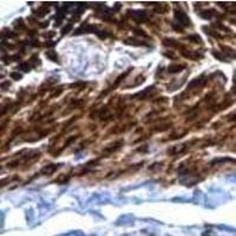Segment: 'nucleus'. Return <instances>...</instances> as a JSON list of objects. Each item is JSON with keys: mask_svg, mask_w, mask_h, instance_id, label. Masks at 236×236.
Returning a JSON list of instances; mask_svg holds the SVG:
<instances>
[{"mask_svg": "<svg viewBox=\"0 0 236 236\" xmlns=\"http://www.w3.org/2000/svg\"><path fill=\"white\" fill-rule=\"evenodd\" d=\"M46 57H47L50 60L54 62V63L58 62V56H57V52H54V51H49V52H46Z\"/></svg>", "mask_w": 236, "mask_h": 236, "instance_id": "nucleus-14", "label": "nucleus"}, {"mask_svg": "<svg viewBox=\"0 0 236 236\" xmlns=\"http://www.w3.org/2000/svg\"><path fill=\"white\" fill-rule=\"evenodd\" d=\"M6 86H10V82H6V83H2V84H1V87H2L4 91H6V90H5Z\"/></svg>", "mask_w": 236, "mask_h": 236, "instance_id": "nucleus-31", "label": "nucleus"}, {"mask_svg": "<svg viewBox=\"0 0 236 236\" xmlns=\"http://www.w3.org/2000/svg\"><path fill=\"white\" fill-rule=\"evenodd\" d=\"M175 18L176 20L179 23V26H184V27H189L191 26V21L189 19V17L181 10H175Z\"/></svg>", "mask_w": 236, "mask_h": 236, "instance_id": "nucleus-1", "label": "nucleus"}, {"mask_svg": "<svg viewBox=\"0 0 236 236\" xmlns=\"http://www.w3.org/2000/svg\"><path fill=\"white\" fill-rule=\"evenodd\" d=\"M214 56H215V57H216L217 59L222 60V62H223V60H226V57H223V56H222L221 53H216V52H214Z\"/></svg>", "mask_w": 236, "mask_h": 236, "instance_id": "nucleus-26", "label": "nucleus"}, {"mask_svg": "<svg viewBox=\"0 0 236 236\" xmlns=\"http://www.w3.org/2000/svg\"><path fill=\"white\" fill-rule=\"evenodd\" d=\"M19 160H17V161H13V162H8V164H7V167L8 168H15V167H18L19 165Z\"/></svg>", "mask_w": 236, "mask_h": 236, "instance_id": "nucleus-24", "label": "nucleus"}, {"mask_svg": "<svg viewBox=\"0 0 236 236\" xmlns=\"http://www.w3.org/2000/svg\"><path fill=\"white\" fill-rule=\"evenodd\" d=\"M182 54L185 58H189V59H193V60H197V59L202 58V54L199 51H187V50H183Z\"/></svg>", "mask_w": 236, "mask_h": 236, "instance_id": "nucleus-8", "label": "nucleus"}, {"mask_svg": "<svg viewBox=\"0 0 236 236\" xmlns=\"http://www.w3.org/2000/svg\"><path fill=\"white\" fill-rule=\"evenodd\" d=\"M11 78L14 79V80H19V79L21 78V74L18 73V72H12V73H11Z\"/></svg>", "mask_w": 236, "mask_h": 236, "instance_id": "nucleus-23", "label": "nucleus"}, {"mask_svg": "<svg viewBox=\"0 0 236 236\" xmlns=\"http://www.w3.org/2000/svg\"><path fill=\"white\" fill-rule=\"evenodd\" d=\"M73 140H76V136H71L70 138H68V140H66V142L64 143V145H63V149H64V148H66V146H68Z\"/></svg>", "mask_w": 236, "mask_h": 236, "instance_id": "nucleus-22", "label": "nucleus"}, {"mask_svg": "<svg viewBox=\"0 0 236 236\" xmlns=\"http://www.w3.org/2000/svg\"><path fill=\"white\" fill-rule=\"evenodd\" d=\"M129 72H130V70H128V71H125L124 73H122V74H121V76H119V77H118L117 79H116V82H115V84L112 85V87H111L110 90H112V89H115V87H117V86L119 85V83H121V82H122V80H123V79H124V78H125V77H126V76L129 74ZM110 90H109V91H110Z\"/></svg>", "mask_w": 236, "mask_h": 236, "instance_id": "nucleus-12", "label": "nucleus"}, {"mask_svg": "<svg viewBox=\"0 0 236 236\" xmlns=\"http://www.w3.org/2000/svg\"><path fill=\"white\" fill-rule=\"evenodd\" d=\"M204 77H200V78H195L194 80H191V83L188 85V91H191V90H197L199 87H201L204 85L205 80Z\"/></svg>", "mask_w": 236, "mask_h": 236, "instance_id": "nucleus-5", "label": "nucleus"}, {"mask_svg": "<svg viewBox=\"0 0 236 236\" xmlns=\"http://www.w3.org/2000/svg\"><path fill=\"white\" fill-rule=\"evenodd\" d=\"M14 27L15 29H18V30H25V24L23 23V20L21 19H19V20H17L15 23H14Z\"/></svg>", "mask_w": 236, "mask_h": 236, "instance_id": "nucleus-18", "label": "nucleus"}, {"mask_svg": "<svg viewBox=\"0 0 236 236\" xmlns=\"http://www.w3.org/2000/svg\"><path fill=\"white\" fill-rule=\"evenodd\" d=\"M172 27H174L176 31H182V27H181V26H177L176 24H172Z\"/></svg>", "mask_w": 236, "mask_h": 236, "instance_id": "nucleus-32", "label": "nucleus"}, {"mask_svg": "<svg viewBox=\"0 0 236 236\" xmlns=\"http://www.w3.org/2000/svg\"><path fill=\"white\" fill-rule=\"evenodd\" d=\"M128 13L137 23H145V21H148V17H146L145 12H142V11H128Z\"/></svg>", "mask_w": 236, "mask_h": 236, "instance_id": "nucleus-4", "label": "nucleus"}, {"mask_svg": "<svg viewBox=\"0 0 236 236\" xmlns=\"http://www.w3.org/2000/svg\"><path fill=\"white\" fill-rule=\"evenodd\" d=\"M187 144H179V145H175V146H171L168 149V154L170 155H178V154H183L185 150H187Z\"/></svg>", "mask_w": 236, "mask_h": 236, "instance_id": "nucleus-6", "label": "nucleus"}, {"mask_svg": "<svg viewBox=\"0 0 236 236\" xmlns=\"http://www.w3.org/2000/svg\"><path fill=\"white\" fill-rule=\"evenodd\" d=\"M210 13H214V11H203V12H201V17L205 18V19H210L211 18Z\"/></svg>", "mask_w": 236, "mask_h": 236, "instance_id": "nucleus-21", "label": "nucleus"}, {"mask_svg": "<svg viewBox=\"0 0 236 236\" xmlns=\"http://www.w3.org/2000/svg\"><path fill=\"white\" fill-rule=\"evenodd\" d=\"M163 44H164V46L175 47V49H179V47H182V46L179 45V43H178L177 40L172 39V38H165V39L163 40Z\"/></svg>", "mask_w": 236, "mask_h": 236, "instance_id": "nucleus-10", "label": "nucleus"}, {"mask_svg": "<svg viewBox=\"0 0 236 236\" xmlns=\"http://www.w3.org/2000/svg\"><path fill=\"white\" fill-rule=\"evenodd\" d=\"M157 93V90L155 89V86H150V87H146L145 90H143V91H140V92H138V93H136L135 96H134V98L136 99H148V98H150V97H152L154 95H156Z\"/></svg>", "mask_w": 236, "mask_h": 236, "instance_id": "nucleus-2", "label": "nucleus"}, {"mask_svg": "<svg viewBox=\"0 0 236 236\" xmlns=\"http://www.w3.org/2000/svg\"><path fill=\"white\" fill-rule=\"evenodd\" d=\"M59 168V164H50V165H46L40 170V174L41 175H52L54 171H57V169Z\"/></svg>", "mask_w": 236, "mask_h": 236, "instance_id": "nucleus-9", "label": "nucleus"}, {"mask_svg": "<svg viewBox=\"0 0 236 236\" xmlns=\"http://www.w3.org/2000/svg\"><path fill=\"white\" fill-rule=\"evenodd\" d=\"M68 178H70V176H66V175H62L59 178H57L56 179V182H58V183H65V182H68Z\"/></svg>", "mask_w": 236, "mask_h": 236, "instance_id": "nucleus-20", "label": "nucleus"}, {"mask_svg": "<svg viewBox=\"0 0 236 236\" xmlns=\"http://www.w3.org/2000/svg\"><path fill=\"white\" fill-rule=\"evenodd\" d=\"M155 11L158 13H164L168 11V6L165 4H157V6L155 7Z\"/></svg>", "mask_w": 236, "mask_h": 236, "instance_id": "nucleus-15", "label": "nucleus"}, {"mask_svg": "<svg viewBox=\"0 0 236 236\" xmlns=\"http://www.w3.org/2000/svg\"><path fill=\"white\" fill-rule=\"evenodd\" d=\"M97 31V27L91 25V24H84L82 25L77 31H76V34H80V33H91V32H96Z\"/></svg>", "mask_w": 236, "mask_h": 236, "instance_id": "nucleus-7", "label": "nucleus"}, {"mask_svg": "<svg viewBox=\"0 0 236 236\" xmlns=\"http://www.w3.org/2000/svg\"><path fill=\"white\" fill-rule=\"evenodd\" d=\"M47 12H49V7H46V6H41L35 13H37V15H39V17H44L45 14H47Z\"/></svg>", "mask_w": 236, "mask_h": 236, "instance_id": "nucleus-16", "label": "nucleus"}, {"mask_svg": "<svg viewBox=\"0 0 236 236\" xmlns=\"http://www.w3.org/2000/svg\"><path fill=\"white\" fill-rule=\"evenodd\" d=\"M185 39H187V40H189V41H191V43H195V44L201 43V38H200L197 34H190V35L185 37Z\"/></svg>", "mask_w": 236, "mask_h": 236, "instance_id": "nucleus-13", "label": "nucleus"}, {"mask_svg": "<svg viewBox=\"0 0 236 236\" xmlns=\"http://www.w3.org/2000/svg\"><path fill=\"white\" fill-rule=\"evenodd\" d=\"M135 32L137 35H142V37H144V38H148V34L145 33L143 30H139V29H135Z\"/></svg>", "mask_w": 236, "mask_h": 236, "instance_id": "nucleus-25", "label": "nucleus"}, {"mask_svg": "<svg viewBox=\"0 0 236 236\" xmlns=\"http://www.w3.org/2000/svg\"><path fill=\"white\" fill-rule=\"evenodd\" d=\"M62 92H63V90H62V89H59L58 91H53V92H52V95H51V97H57V96H59Z\"/></svg>", "mask_w": 236, "mask_h": 236, "instance_id": "nucleus-28", "label": "nucleus"}, {"mask_svg": "<svg viewBox=\"0 0 236 236\" xmlns=\"http://www.w3.org/2000/svg\"><path fill=\"white\" fill-rule=\"evenodd\" d=\"M30 64H31L30 62H29V63H27V62H25V63H21V64L19 65V68H20V70H23L24 72H29V71H30V68H31Z\"/></svg>", "mask_w": 236, "mask_h": 236, "instance_id": "nucleus-17", "label": "nucleus"}, {"mask_svg": "<svg viewBox=\"0 0 236 236\" xmlns=\"http://www.w3.org/2000/svg\"><path fill=\"white\" fill-rule=\"evenodd\" d=\"M185 68V65H182V64H170L168 66V72L169 73H177V72H181Z\"/></svg>", "mask_w": 236, "mask_h": 236, "instance_id": "nucleus-11", "label": "nucleus"}, {"mask_svg": "<svg viewBox=\"0 0 236 236\" xmlns=\"http://www.w3.org/2000/svg\"><path fill=\"white\" fill-rule=\"evenodd\" d=\"M71 27H72V25H71V24H68V27H65V29H63V31H62V33H63V34L68 33V31L71 30Z\"/></svg>", "mask_w": 236, "mask_h": 236, "instance_id": "nucleus-29", "label": "nucleus"}, {"mask_svg": "<svg viewBox=\"0 0 236 236\" xmlns=\"http://www.w3.org/2000/svg\"><path fill=\"white\" fill-rule=\"evenodd\" d=\"M83 85H85V83H84V82H79V83H74V84H72V85H71V87H79V86H83Z\"/></svg>", "mask_w": 236, "mask_h": 236, "instance_id": "nucleus-27", "label": "nucleus"}, {"mask_svg": "<svg viewBox=\"0 0 236 236\" xmlns=\"http://www.w3.org/2000/svg\"><path fill=\"white\" fill-rule=\"evenodd\" d=\"M125 43H126V44H130V45H138V46H140V45H146V44H144L143 41H137L135 39H128V40H125Z\"/></svg>", "mask_w": 236, "mask_h": 236, "instance_id": "nucleus-19", "label": "nucleus"}, {"mask_svg": "<svg viewBox=\"0 0 236 236\" xmlns=\"http://www.w3.org/2000/svg\"><path fill=\"white\" fill-rule=\"evenodd\" d=\"M4 37H8V38H14L15 37V34H13L12 32H7V33H2Z\"/></svg>", "mask_w": 236, "mask_h": 236, "instance_id": "nucleus-30", "label": "nucleus"}, {"mask_svg": "<svg viewBox=\"0 0 236 236\" xmlns=\"http://www.w3.org/2000/svg\"><path fill=\"white\" fill-rule=\"evenodd\" d=\"M123 144H124V140H123V139L117 140V142H113V143L109 144V145L104 149V151H103V152H104L105 155L113 154V152H116L117 150H119V149H121V146H123Z\"/></svg>", "mask_w": 236, "mask_h": 236, "instance_id": "nucleus-3", "label": "nucleus"}, {"mask_svg": "<svg viewBox=\"0 0 236 236\" xmlns=\"http://www.w3.org/2000/svg\"><path fill=\"white\" fill-rule=\"evenodd\" d=\"M235 92H236V90H235Z\"/></svg>", "mask_w": 236, "mask_h": 236, "instance_id": "nucleus-33", "label": "nucleus"}]
</instances>
